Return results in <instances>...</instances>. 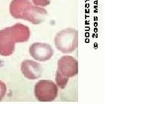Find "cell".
Returning a JSON list of instances; mask_svg holds the SVG:
<instances>
[{"label":"cell","mask_w":153,"mask_h":115,"mask_svg":"<svg viewBox=\"0 0 153 115\" xmlns=\"http://www.w3.org/2000/svg\"><path fill=\"white\" fill-rule=\"evenodd\" d=\"M78 73V63L74 57L62 56L58 60L57 70L56 75V84L61 89L66 87L69 78L73 77Z\"/></svg>","instance_id":"cell-1"},{"label":"cell","mask_w":153,"mask_h":115,"mask_svg":"<svg viewBox=\"0 0 153 115\" xmlns=\"http://www.w3.org/2000/svg\"><path fill=\"white\" fill-rule=\"evenodd\" d=\"M54 43L57 49L62 53H72L78 46V32L73 28L62 30L56 34Z\"/></svg>","instance_id":"cell-2"},{"label":"cell","mask_w":153,"mask_h":115,"mask_svg":"<svg viewBox=\"0 0 153 115\" xmlns=\"http://www.w3.org/2000/svg\"><path fill=\"white\" fill-rule=\"evenodd\" d=\"M34 94L39 101L51 102L57 98L58 88L56 84L52 81L42 80L35 85Z\"/></svg>","instance_id":"cell-3"},{"label":"cell","mask_w":153,"mask_h":115,"mask_svg":"<svg viewBox=\"0 0 153 115\" xmlns=\"http://www.w3.org/2000/svg\"><path fill=\"white\" fill-rule=\"evenodd\" d=\"M47 14L48 12L44 8L33 6L29 1L23 10L20 19L27 20L37 25L45 20Z\"/></svg>","instance_id":"cell-4"},{"label":"cell","mask_w":153,"mask_h":115,"mask_svg":"<svg viewBox=\"0 0 153 115\" xmlns=\"http://www.w3.org/2000/svg\"><path fill=\"white\" fill-rule=\"evenodd\" d=\"M30 56L39 62H46L49 60L54 55V50L48 44L35 42L29 48Z\"/></svg>","instance_id":"cell-5"},{"label":"cell","mask_w":153,"mask_h":115,"mask_svg":"<svg viewBox=\"0 0 153 115\" xmlns=\"http://www.w3.org/2000/svg\"><path fill=\"white\" fill-rule=\"evenodd\" d=\"M16 42L8 27L0 31V55L8 56L15 51Z\"/></svg>","instance_id":"cell-6"},{"label":"cell","mask_w":153,"mask_h":115,"mask_svg":"<svg viewBox=\"0 0 153 115\" xmlns=\"http://www.w3.org/2000/svg\"><path fill=\"white\" fill-rule=\"evenodd\" d=\"M21 71L28 79L36 80L42 76V68L39 63L26 59L21 64Z\"/></svg>","instance_id":"cell-7"},{"label":"cell","mask_w":153,"mask_h":115,"mask_svg":"<svg viewBox=\"0 0 153 115\" xmlns=\"http://www.w3.org/2000/svg\"><path fill=\"white\" fill-rule=\"evenodd\" d=\"M8 28L12 34L16 42H27L30 38V29L25 25L18 23Z\"/></svg>","instance_id":"cell-8"},{"label":"cell","mask_w":153,"mask_h":115,"mask_svg":"<svg viewBox=\"0 0 153 115\" xmlns=\"http://www.w3.org/2000/svg\"><path fill=\"white\" fill-rule=\"evenodd\" d=\"M6 92H7V86H6V84L0 80V101L3 99L6 94Z\"/></svg>","instance_id":"cell-9"},{"label":"cell","mask_w":153,"mask_h":115,"mask_svg":"<svg viewBox=\"0 0 153 115\" xmlns=\"http://www.w3.org/2000/svg\"><path fill=\"white\" fill-rule=\"evenodd\" d=\"M33 3L37 6L45 7L50 4V0H32Z\"/></svg>","instance_id":"cell-10"}]
</instances>
